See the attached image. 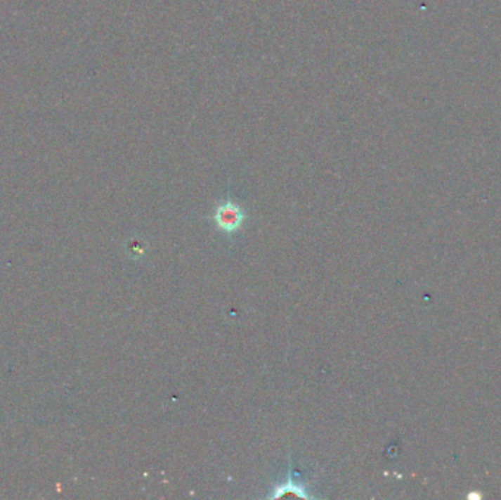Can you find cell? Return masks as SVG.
<instances>
[{
  "mask_svg": "<svg viewBox=\"0 0 501 500\" xmlns=\"http://www.w3.org/2000/svg\"><path fill=\"white\" fill-rule=\"evenodd\" d=\"M245 213L233 201H223L217 205L214 213V222L220 231L226 233H235L242 226Z\"/></svg>",
  "mask_w": 501,
  "mask_h": 500,
  "instance_id": "obj_1",
  "label": "cell"
},
{
  "mask_svg": "<svg viewBox=\"0 0 501 500\" xmlns=\"http://www.w3.org/2000/svg\"><path fill=\"white\" fill-rule=\"evenodd\" d=\"M285 494H295L298 497H304V499H314V496L311 494L306 489L305 485H302V482H297L295 481V477H292L289 475L283 482H280L279 486H275L273 489V493L268 494L270 499L273 497H282Z\"/></svg>",
  "mask_w": 501,
  "mask_h": 500,
  "instance_id": "obj_2",
  "label": "cell"
}]
</instances>
